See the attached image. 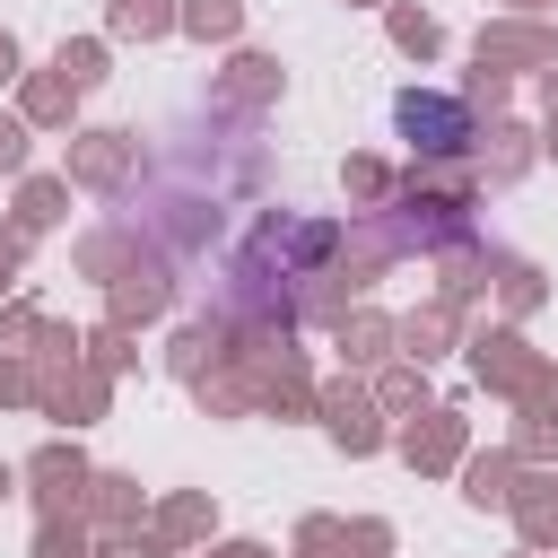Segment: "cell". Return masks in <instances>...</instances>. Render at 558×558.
<instances>
[{"instance_id": "6da1fadb", "label": "cell", "mask_w": 558, "mask_h": 558, "mask_svg": "<svg viewBox=\"0 0 558 558\" xmlns=\"http://www.w3.org/2000/svg\"><path fill=\"white\" fill-rule=\"evenodd\" d=\"M401 122L410 131H436L427 148H462V105L453 96H401Z\"/></svg>"}]
</instances>
